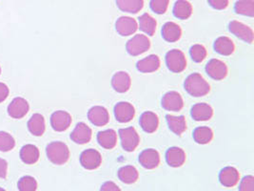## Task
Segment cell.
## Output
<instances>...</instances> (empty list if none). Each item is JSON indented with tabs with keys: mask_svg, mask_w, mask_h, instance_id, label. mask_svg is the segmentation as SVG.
Returning <instances> with one entry per match:
<instances>
[{
	"mask_svg": "<svg viewBox=\"0 0 254 191\" xmlns=\"http://www.w3.org/2000/svg\"><path fill=\"white\" fill-rule=\"evenodd\" d=\"M186 91L192 96H204L210 91L208 82L198 73L190 75L185 81Z\"/></svg>",
	"mask_w": 254,
	"mask_h": 191,
	"instance_id": "1",
	"label": "cell"
},
{
	"mask_svg": "<svg viewBox=\"0 0 254 191\" xmlns=\"http://www.w3.org/2000/svg\"><path fill=\"white\" fill-rule=\"evenodd\" d=\"M47 157L54 165L62 166L69 159V147L62 142H53L47 145Z\"/></svg>",
	"mask_w": 254,
	"mask_h": 191,
	"instance_id": "2",
	"label": "cell"
},
{
	"mask_svg": "<svg viewBox=\"0 0 254 191\" xmlns=\"http://www.w3.org/2000/svg\"><path fill=\"white\" fill-rule=\"evenodd\" d=\"M166 63L168 68L174 73H181L187 67L185 55L178 49H174L168 52L166 56Z\"/></svg>",
	"mask_w": 254,
	"mask_h": 191,
	"instance_id": "3",
	"label": "cell"
},
{
	"mask_svg": "<svg viewBox=\"0 0 254 191\" xmlns=\"http://www.w3.org/2000/svg\"><path fill=\"white\" fill-rule=\"evenodd\" d=\"M119 136L121 140L122 147L127 151L131 152L136 149L140 143L138 133L133 127L122 128L119 130Z\"/></svg>",
	"mask_w": 254,
	"mask_h": 191,
	"instance_id": "4",
	"label": "cell"
},
{
	"mask_svg": "<svg viewBox=\"0 0 254 191\" xmlns=\"http://www.w3.org/2000/svg\"><path fill=\"white\" fill-rule=\"evenodd\" d=\"M150 47V39L145 35H136L130 38L127 43V53L134 57L147 52Z\"/></svg>",
	"mask_w": 254,
	"mask_h": 191,
	"instance_id": "5",
	"label": "cell"
},
{
	"mask_svg": "<svg viewBox=\"0 0 254 191\" xmlns=\"http://www.w3.org/2000/svg\"><path fill=\"white\" fill-rule=\"evenodd\" d=\"M229 29L231 34L242 39L243 41L248 43H253L254 39V34L253 29L248 25L242 23L237 20H232L229 24Z\"/></svg>",
	"mask_w": 254,
	"mask_h": 191,
	"instance_id": "6",
	"label": "cell"
},
{
	"mask_svg": "<svg viewBox=\"0 0 254 191\" xmlns=\"http://www.w3.org/2000/svg\"><path fill=\"white\" fill-rule=\"evenodd\" d=\"M80 164L85 169H96L102 164V156L95 149H87L81 154Z\"/></svg>",
	"mask_w": 254,
	"mask_h": 191,
	"instance_id": "7",
	"label": "cell"
},
{
	"mask_svg": "<svg viewBox=\"0 0 254 191\" xmlns=\"http://www.w3.org/2000/svg\"><path fill=\"white\" fill-rule=\"evenodd\" d=\"M116 29L120 36H130L137 31L138 24L132 17L121 16L116 20Z\"/></svg>",
	"mask_w": 254,
	"mask_h": 191,
	"instance_id": "8",
	"label": "cell"
},
{
	"mask_svg": "<svg viewBox=\"0 0 254 191\" xmlns=\"http://www.w3.org/2000/svg\"><path fill=\"white\" fill-rule=\"evenodd\" d=\"M206 72L211 79L215 81H221L227 77L228 67L222 60L213 59L208 61L206 66Z\"/></svg>",
	"mask_w": 254,
	"mask_h": 191,
	"instance_id": "9",
	"label": "cell"
},
{
	"mask_svg": "<svg viewBox=\"0 0 254 191\" xmlns=\"http://www.w3.org/2000/svg\"><path fill=\"white\" fill-rule=\"evenodd\" d=\"M30 109L28 101L23 97H15L8 106V114L12 119H21L25 117Z\"/></svg>",
	"mask_w": 254,
	"mask_h": 191,
	"instance_id": "10",
	"label": "cell"
},
{
	"mask_svg": "<svg viewBox=\"0 0 254 191\" xmlns=\"http://www.w3.org/2000/svg\"><path fill=\"white\" fill-rule=\"evenodd\" d=\"M71 123V116L63 110L56 111L51 117V124L54 130L62 132L67 130Z\"/></svg>",
	"mask_w": 254,
	"mask_h": 191,
	"instance_id": "11",
	"label": "cell"
},
{
	"mask_svg": "<svg viewBox=\"0 0 254 191\" xmlns=\"http://www.w3.org/2000/svg\"><path fill=\"white\" fill-rule=\"evenodd\" d=\"M162 106L168 111H180L184 106V100L178 92L171 91L163 96Z\"/></svg>",
	"mask_w": 254,
	"mask_h": 191,
	"instance_id": "12",
	"label": "cell"
},
{
	"mask_svg": "<svg viewBox=\"0 0 254 191\" xmlns=\"http://www.w3.org/2000/svg\"><path fill=\"white\" fill-rule=\"evenodd\" d=\"M139 163L146 169H154L160 164V155L155 149H145L139 155Z\"/></svg>",
	"mask_w": 254,
	"mask_h": 191,
	"instance_id": "13",
	"label": "cell"
},
{
	"mask_svg": "<svg viewBox=\"0 0 254 191\" xmlns=\"http://www.w3.org/2000/svg\"><path fill=\"white\" fill-rule=\"evenodd\" d=\"M239 180H240V174L235 167H225L220 171V184L225 188H232L236 186Z\"/></svg>",
	"mask_w": 254,
	"mask_h": 191,
	"instance_id": "14",
	"label": "cell"
},
{
	"mask_svg": "<svg viewBox=\"0 0 254 191\" xmlns=\"http://www.w3.org/2000/svg\"><path fill=\"white\" fill-rule=\"evenodd\" d=\"M93 136V132L92 129L84 122H79L75 128L73 129V131L70 134V139L72 140V142L78 144H85L88 143Z\"/></svg>",
	"mask_w": 254,
	"mask_h": 191,
	"instance_id": "15",
	"label": "cell"
},
{
	"mask_svg": "<svg viewBox=\"0 0 254 191\" xmlns=\"http://www.w3.org/2000/svg\"><path fill=\"white\" fill-rule=\"evenodd\" d=\"M115 115L119 122L126 123L133 119L135 115V109L129 102L121 101L117 103L115 107Z\"/></svg>",
	"mask_w": 254,
	"mask_h": 191,
	"instance_id": "16",
	"label": "cell"
},
{
	"mask_svg": "<svg viewBox=\"0 0 254 191\" xmlns=\"http://www.w3.org/2000/svg\"><path fill=\"white\" fill-rule=\"evenodd\" d=\"M88 118L95 126H104L110 121V114L103 106H93L88 113Z\"/></svg>",
	"mask_w": 254,
	"mask_h": 191,
	"instance_id": "17",
	"label": "cell"
},
{
	"mask_svg": "<svg viewBox=\"0 0 254 191\" xmlns=\"http://www.w3.org/2000/svg\"><path fill=\"white\" fill-rule=\"evenodd\" d=\"M112 85L118 93H125L128 91L131 85V80L127 72H117L112 80Z\"/></svg>",
	"mask_w": 254,
	"mask_h": 191,
	"instance_id": "18",
	"label": "cell"
},
{
	"mask_svg": "<svg viewBox=\"0 0 254 191\" xmlns=\"http://www.w3.org/2000/svg\"><path fill=\"white\" fill-rule=\"evenodd\" d=\"M166 161L170 167H182L186 162L185 151L180 147H172L166 153Z\"/></svg>",
	"mask_w": 254,
	"mask_h": 191,
	"instance_id": "19",
	"label": "cell"
},
{
	"mask_svg": "<svg viewBox=\"0 0 254 191\" xmlns=\"http://www.w3.org/2000/svg\"><path fill=\"white\" fill-rule=\"evenodd\" d=\"M140 125L144 131L147 133H153L158 128L159 119L155 113L147 111L143 113L140 118Z\"/></svg>",
	"mask_w": 254,
	"mask_h": 191,
	"instance_id": "20",
	"label": "cell"
},
{
	"mask_svg": "<svg viewBox=\"0 0 254 191\" xmlns=\"http://www.w3.org/2000/svg\"><path fill=\"white\" fill-rule=\"evenodd\" d=\"M213 116V109L207 103H196L191 108V117L197 121H206Z\"/></svg>",
	"mask_w": 254,
	"mask_h": 191,
	"instance_id": "21",
	"label": "cell"
},
{
	"mask_svg": "<svg viewBox=\"0 0 254 191\" xmlns=\"http://www.w3.org/2000/svg\"><path fill=\"white\" fill-rule=\"evenodd\" d=\"M162 36L168 42H175L182 36V30L178 24L167 22L162 28Z\"/></svg>",
	"mask_w": 254,
	"mask_h": 191,
	"instance_id": "22",
	"label": "cell"
},
{
	"mask_svg": "<svg viewBox=\"0 0 254 191\" xmlns=\"http://www.w3.org/2000/svg\"><path fill=\"white\" fill-rule=\"evenodd\" d=\"M161 65L160 59L155 55H150L137 62V69L142 73H152L157 71Z\"/></svg>",
	"mask_w": 254,
	"mask_h": 191,
	"instance_id": "23",
	"label": "cell"
},
{
	"mask_svg": "<svg viewBox=\"0 0 254 191\" xmlns=\"http://www.w3.org/2000/svg\"><path fill=\"white\" fill-rule=\"evenodd\" d=\"M20 159L26 165H34L39 160V149L34 144H26L20 150Z\"/></svg>",
	"mask_w": 254,
	"mask_h": 191,
	"instance_id": "24",
	"label": "cell"
},
{
	"mask_svg": "<svg viewBox=\"0 0 254 191\" xmlns=\"http://www.w3.org/2000/svg\"><path fill=\"white\" fill-rule=\"evenodd\" d=\"M97 141L105 149H113L117 143V134L114 129L99 132L97 135Z\"/></svg>",
	"mask_w": 254,
	"mask_h": 191,
	"instance_id": "25",
	"label": "cell"
},
{
	"mask_svg": "<svg viewBox=\"0 0 254 191\" xmlns=\"http://www.w3.org/2000/svg\"><path fill=\"white\" fill-rule=\"evenodd\" d=\"M174 16L178 19H188L192 14V6L187 0H177L174 6Z\"/></svg>",
	"mask_w": 254,
	"mask_h": 191,
	"instance_id": "26",
	"label": "cell"
},
{
	"mask_svg": "<svg viewBox=\"0 0 254 191\" xmlns=\"http://www.w3.org/2000/svg\"><path fill=\"white\" fill-rule=\"evenodd\" d=\"M28 129L34 136L40 137L45 132V119L40 114H34L28 121Z\"/></svg>",
	"mask_w": 254,
	"mask_h": 191,
	"instance_id": "27",
	"label": "cell"
},
{
	"mask_svg": "<svg viewBox=\"0 0 254 191\" xmlns=\"http://www.w3.org/2000/svg\"><path fill=\"white\" fill-rule=\"evenodd\" d=\"M119 180L127 185H131L137 182L139 173L137 169L132 166H126L121 167L117 172Z\"/></svg>",
	"mask_w": 254,
	"mask_h": 191,
	"instance_id": "28",
	"label": "cell"
},
{
	"mask_svg": "<svg viewBox=\"0 0 254 191\" xmlns=\"http://www.w3.org/2000/svg\"><path fill=\"white\" fill-rule=\"evenodd\" d=\"M234 49L233 41L228 36H220L214 42V50L222 56H231Z\"/></svg>",
	"mask_w": 254,
	"mask_h": 191,
	"instance_id": "29",
	"label": "cell"
},
{
	"mask_svg": "<svg viewBox=\"0 0 254 191\" xmlns=\"http://www.w3.org/2000/svg\"><path fill=\"white\" fill-rule=\"evenodd\" d=\"M117 7L122 12L136 13L144 7V0H116Z\"/></svg>",
	"mask_w": 254,
	"mask_h": 191,
	"instance_id": "30",
	"label": "cell"
},
{
	"mask_svg": "<svg viewBox=\"0 0 254 191\" xmlns=\"http://www.w3.org/2000/svg\"><path fill=\"white\" fill-rule=\"evenodd\" d=\"M167 122L170 129L178 136L182 135L187 129V122H186L185 117L183 116L168 115Z\"/></svg>",
	"mask_w": 254,
	"mask_h": 191,
	"instance_id": "31",
	"label": "cell"
},
{
	"mask_svg": "<svg viewBox=\"0 0 254 191\" xmlns=\"http://www.w3.org/2000/svg\"><path fill=\"white\" fill-rule=\"evenodd\" d=\"M156 20L149 13H144L139 17V28L148 36H153L156 31Z\"/></svg>",
	"mask_w": 254,
	"mask_h": 191,
	"instance_id": "32",
	"label": "cell"
},
{
	"mask_svg": "<svg viewBox=\"0 0 254 191\" xmlns=\"http://www.w3.org/2000/svg\"><path fill=\"white\" fill-rule=\"evenodd\" d=\"M236 13L253 17L254 15V0H238L234 5Z\"/></svg>",
	"mask_w": 254,
	"mask_h": 191,
	"instance_id": "33",
	"label": "cell"
},
{
	"mask_svg": "<svg viewBox=\"0 0 254 191\" xmlns=\"http://www.w3.org/2000/svg\"><path fill=\"white\" fill-rule=\"evenodd\" d=\"M213 138V132L207 126L197 127L193 132V139L199 144H207Z\"/></svg>",
	"mask_w": 254,
	"mask_h": 191,
	"instance_id": "34",
	"label": "cell"
},
{
	"mask_svg": "<svg viewBox=\"0 0 254 191\" xmlns=\"http://www.w3.org/2000/svg\"><path fill=\"white\" fill-rule=\"evenodd\" d=\"M15 146V141L11 134L7 132L0 131V151L8 152Z\"/></svg>",
	"mask_w": 254,
	"mask_h": 191,
	"instance_id": "35",
	"label": "cell"
},
{
	"mask_svg": "<svg viewBox=\"0 0 254 191\" xmlns=\"http://www.w3.org/2000/svg\"><path fill=\"white\" fill-rule=\"evenodd\" d=\"M17 188L19 191H36L37 182L32 176H24L18 181Z\"/></svg>",
	"mask_w": 254,
	"mask_h": 191,
	"instance_id": "36",
	"label": "cell"
},
{
	"mask_svg": "<svg viewBox=\"0 0 254 191\" xmlns=\"http://www.w3.org/2000/svg\"><path fill=\"white\" fill-rule=\"evenodd\" d=\"M190 57L195 62H202L207 57V50L201 44H195L190 48Z\"/></svg>",
	"mask_w": 254,
	"mask_h": 191,
	"instance_id": "37",
	"label": "cell"
},
{
	"mask_svg": "<svg viewBox=\"0 0 254 191\" xmlns=\"http://www.w3.org/2000/svg\"><path fill=\"white\" fill-rule=\"evenodd\" d=\"M169 3L170 0H150V9L157 14H163L167 12Z\"/></svg>",
	"mask_w": 254,
	"mask_h": 191,
	"instance_id": "38",
	"label": "cell"
},
{
	"mask_svg": "<svg viewBox=\"0 0 254 191\" xmlns=\"http://www.w3.org/2000/svg\"><path fill=\"white\" fill-rule=\"evenodd\" d=\"M239 191H254V176L249 175L243 178L239 185Z\"/></svg>",
	"mask_w": 254,
	"mask_h": 191,
	"instance_id": "39",
	"label": "cell"
},
{
	"mask_svg": "<svg viewBox=\"0 0 254 191\" xmlns=\"http://www.w3.org/2000/svg\"><path fill=\"white\" fill-rule=\"evenodd\" d=\"M208 4L215 10H225L229 6V0H208Z\"/></svg>",
	"mask_w": 254,
	"mask_h": 191,
	"instance_id": "40",
	"label": "cell"
},
{
	"mask_svg": "<svg viewBox=\"0 0 254 191\" xmlns=\"http://www.w3.org/2000/svg\"><path fill=\"white\" fill-rule=\"evenodd\" d=\"M100 191H121L120 188L114 182H106L102 186Z\"/></svg>",
	"mask_w": 254,
	"mask_h": 191,
	"instance_id": "41",
	"label": "cell"
},
{
	"mask_svg": "<svg viewBox=\"0 0 254 191\" xmlns=\"http://www.w3.org/2000/svg\"><path fill=\"white\" fill-rule=\"evenodd\" d=\"M9 88L3 83H0V103L3 102L9 96Z\"/></svg>",
	"mask_w": 254,
	"mask_h": 191,
	"instance_id": "42",
	"label": "cell"
},
{
	"mask_svg": "<svg viewBox=\"0 0 254 191\" xmlns=\"http://www.w3.org/2000/svg\"><path fill=\"white\" fill-rule=\"evenodd\" d=\"M7 171H8L7 162L4 159L0 158V178L1 179H6Z\"/></svg>",
	"mask_w": 254,
	"mask_h": 191,
	"instance_id": "43",
	"label": "cell"
},
{
	"mask_svg": "<svg viewBox=\"0 0 254 191\" xmlns=\"http://www.w3.org/2000/svg\"><path fill=\"white\" fill-rule=\"evenodd\" d=\"M0 191H6L4 189H2V188H0Z\"/></svg>",
	"mask_w": 254,
	"mask_h": 191,
	"instance_id": "44",
	"label": "cell"
},
{
	"mask_svg": "<svg viewBox=\"0 0 254 191\" xmlns=\"http://www.w3.org/2000/svg\"><path fill=\"white\" fill-rule=\"evenodd\" d=\"M0 74H1V68H0Z\"/></svg>",
	"mask_w": 254,
	"mask_h": 191,
	"instance_id": "45",
	"label": "cell"
}]
</instances>
